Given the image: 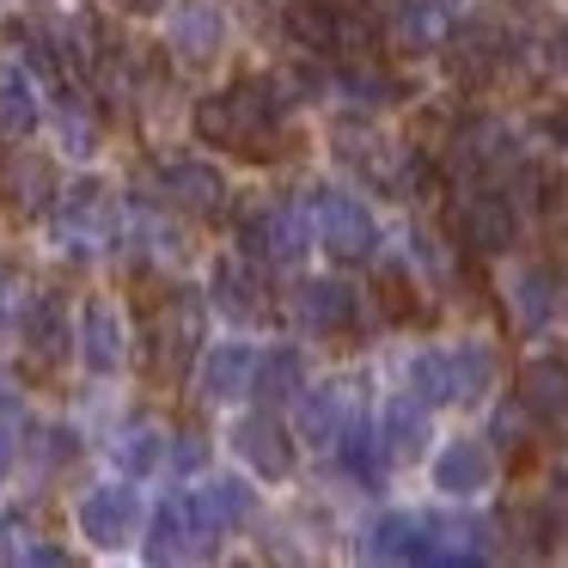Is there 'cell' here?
<instances>
[{
    "mask_svg": "<svg viewBox=\"0 0 568 568\" xmlns=\"http://www.w3.org/2000/svg\"><path fill=\"white\" fill-rule=\"evenodd\" d=\"M306 214H312V239H318L336 263H373V251H379V221H373V209L361 196H348V190H312Z\"/></svg>",
    "mask_w": 568,
    "mask_h": 568,
    "instance_id": "2",
    "label": "cell"
},
{
    "mask_svg": "<svg viewBox=\"0 0 568 568\" xmlns=\"http://www.w3.org/2000/svg\"><path fill=\"white\" fill-rule=\"evenodd\" d=\"M257 379V348L251 343H214L196 361V397L202 404H239Z\"/></svg>",
    "mask_w": 568,
    "mask_h": 568,
    "instance_id": "11",
    "label": "cell"
},
{
    "mask_svg": "<svg viewBox=\"0 0 568 568\" xmlns=\"http://www.w3.org/2000/svg\"><path fill=\"white\" fill-rule=\"evenodd\" d=\"M74 526L92 550H129L141 538V495L129 483H99V489L80 495Z\"/></svg>",
    "mask_w": 568,
    "mask_h": 568,
    "instance_id": "4",
    "label": "cell"
},
{
    "mask_svg": "<svg viewBox=\"0 0 568 568\" xmlns=\"http://www.w3.org/2000/svg\"><path fill=\"white\" fill-rule=\"evenodd\" d=\"M282 31L300 43V50L324 55V50H336V7H331V0H287V7H282Z\"/></svg>",
    "mask_w": 568,
    "mask_h": 568,
    "instance_id": "30",
    "label": "cell"
},
{
    "mask_svg": "<svg viewBox=\"0 0 568 568\" xmlns=\"http://www.w3.org/2000/svg\"><path fill=\"white\" fill-rule=\"evenodd\" d=\"M306 392V355L300 348H270V355H257V379H251V397L270 409L294 404V397Z\"/></svg>",
    "mask_w": 568,
    "mask_h": 568,
    "instance_id": "29",
    "label": "cell"
},
{
    "mask_svg": "<svg viewBox=\"0 0 568 568\" xmlns=\"http://www.w3.org/2000/svg\"><path fill=\"white\" fill-rule=\"evenodd\" d=\"M367 556H379V562H428L434 519L428 514H379L367 531Z\"/></svg>",
    "mask_w": 568,
    "mask_h": 568,
    "instance_id": "20",
    "label": "cell"
},
{
    "mask_svg": "<svg viewBox=\"0 0 568 568\" xmlns=\"http://www.w3.org/2000/svg\"><path fill=\"white\" fill-rule=\"evenodd\" d=\"M80 361H87V373H99V379L123 373V361H129V324H123V312H116L111 300H92V306L80 312Z\"/></svg>",
    "mask_w": 568,
    "mask_h": 568,
    "instance_id": "12",
    "label": "cell"
},
{
    "mask_svg": "<svg viewBox=\"0 0 568 568\" xmlns=\"http://www.w3.org/2000/svg\"><path fill=\"white\" fill-rule=\"evenodd\" d=\"M544 135H550V141H556V148H562V153H568V116H544Z\"/></svg>",
    "mask_w": 568,
    "mask_h": 568,
    "instance_id": "42",
    "label": "cell"
},
{
    "mask_svg": "<svg viewBox=\"0 0 568 568\" xmlns=\"http://www.w3.org/2000/svg\"><path fill=\"white\" fill-rule=\"evenodd\" d=\"M562 312H568V282H562Z\"/></svg>",
    "mask_w": 568,
    "mask_h": 568,
    "instance_id": "45",
    "label": "cell"
},
{
    "mask_svg": "<svg viewBox=\"0 0 568 568\" xmlns=\"http://www.w3.org/2000/svg\"><path fill=\"white\" fill-rule=\"evenodd\" d=\"M165 465H172L178 477H196V470L209 465V434H196V428L172 434V440H165Z\"/></svg>",
    "mask_w": 568,
    "mask_h": 568,
    "instance_id": "36",
    "label": "cell"
},
{
    "mask_svg": "<svg viewBox=\"0 0 568 568\" xmlns=\"http://www.w3.org/2000/svg\"><path fill=\"white\" fill-rule=\"evenodd\" d=\"M13 458H19V440H13V428L0 422V483L13 477Z\"/></svg>",
    "mask_w": 568,
    "mask_h": 568,
    "instance_id": "41",
    "label": "cell"
},
{
    "mask_svg": "<svg viewBox=\"0 0 568 568\" xmlns=\"http://www.w3.org/2000/svg\"><path fill=\"white\" fill-rule=\"evenodd\" d=\"M190 507H196V526L209 531V538H226V531L257 519V489H251L245 477H209L190 495Z\"/></svg>",
    "mask_w": 568,
    "mask_h": 568,
    "instance_id": "13",
    "label": "cell"
},
{
    "mask_svg": "<svg viewBox=\"0 0 568 568\" xmlns=\"http://www.w3.org/2000/svg\"><path fill=\"white\" fill-rule=\"evenodd\" d=\"M507 312H514V324L526 336H538L544 324L562 312V287H556V275L544 270V263H519V270H507Z\"/></svg>",
    "mask_w": 568,
    "mask_h": 568,
    "instance_id": "14",
    "label": "cell"
},
{
    "mask_svg": "<svg viewBox=\"0 0 568 568\" xmlns=\"http://www.w3.org/2000/svg\"><path fill=\"white\" fill-rule=\"evenodd\" d=\"M434 489L453 495V501H477V495H489L495 489V446H489V434H483V440H470V434L446 440L440 453H434Z\"/></svg>",
    "mask_w": 568,
    "mask_h": 568,
    "instance_id": "9",
    "label": "cell"
},
{
    "mask_svg": "<svg viewBox=\"0 0 568 568\" xmlns=\"http://www.w3.org/2000/svg\"><path fill=\"white\" fill-rule=\"evenodd\" d=\"M160 190H165L172 209L196 214V221H221L226 214V178H221V165H209V160H172L160 172Z\"/></svg>",
    "mask_w": 568,
    "mask_h": 568,
    "instance_id": "10",
    "label": "cell"
},
{
    "mask_svg": "<svg viewBox=\"0 0 568 568\" xmlns=\"http://www.w3.org/2000/svg\"><path fill=\"white\" fill-rule=\"evenodd\" d=\"M55 135H62V148L74 153V160H92V153H99V123H92V111H80V99H62Z\"/></svg>",
    "mask_w": 568,
    "mask_h": 568,
    "instance_id": "33",
    "label": "cell"
},
{
    "mask_svg": "<svg viewBox=\"0 0 568 568\" xmlns=\"http://www.w3.org/2000/svg\"><path fill=\"white\" fill-rule=\"evenodd\" d=\"M38 123H43V104H38V80H31V68L26 62H0V135L26 141Z\"/></svg>",
    "mask_w": 568,
    "mask_h": 568,
    "instance_id": "28",
    "label": "cell"
},
{
    "mask_svg": "<svg viewBox=\"0 0 568 568\" xmlns=\"http://www.w3.org/2000/svg\"><path fill=\"white\" fill-rule=\"evenodd\" d=\"M19 336H26V348L38 361H62L68 348L80 343L74 318H68V306L55 294H31L26 300V312H19Z\"/></svg>",
    "mask_w": 568,
    "mask_h": 568,
    "instance_id": "19",
    "label": "cell"
},
{
    "mask_svg": "<svg viewBox=\"0 0 568 568\" xmlns=\"http://www.w3.org/2000/svg\"><path fill=\"white\" fill-rule=\"evenodd\" d=\"M379 434H385V453H392V465H409V458H422V446L434 440L428 404H422L416 392L392 397V404H385V416H379Z\"/></svg>",
    "mask_w": 568,
    "mask_h": 568,
    "instance_id": "24",
    "label": "cell"
},
{
    "mask_svg": "<svg viewBox=\"0 0 568 568\" xmlns=\"http://www.w3.org/2000/svg\"><path fill=\"white\" fill-rule=\"evenodd\" d=\"M196 343H202V300L190 294V287H178V294L165 300L160 324H153V361H160L165 373H178L196 355Z\"/></svg>",
    "mask_w": 568,
    "mask_h": 568,
    "instance_id": "15",
    "label": "cell"
},
{
    "mask_svg": "<svg viewBox=\"0 0 568 568\" xmlns=\"http://www.w3.org/2000/svg\"><path fill=\"white\" fill-rule=\"evenodd\" d=\"M294 312L312 336H343V331H355V318H361V294L348 282H336V275H324V282L300 287Z\"/></svg>",
    "mask_w": 568,
    "mask_h": 568,
    "instance_id": "16",
    "label": "cell"
},
{
    "mask_svg": "<svg viewBox=\"0 0 568 568\" xmlns=\"http://www.w3.org/2000/svg\"><path fill=\"white\" fill-rule=\"evenodd\" d=\"M165 50L184 68H209L226 50V13L214 0H178L172 19H165Z\"/></svg>",
    "mask_w": 568,
    "mask_h": 568,
    "instance_id": "8",
    "label": "cell"
},
{
    "mask_svg": "<svg viewBox=\"0 0 568 568\" xmlns=\"http://www.w3.org/2000/svg\"><path fill=\"white\" fill-rule=\"evenodd\" d=\"M373 300H379V318H409L416 300H409V282L397 270H379L373 275Z\"/></svg>",
    "mask_w": 568,
    "mask_h": 568,
    "instance_id": "37",
    "label": "cell"
},
{
    "mask_svg": "<svg viewBox=\"0 0 568 568\" xmlns=\"http://www.w3.org/2000/svg\"><path fill=\"white\" fill-rule=\"evenodd\" d=\"M544 62H550V68H556V74H562V80H568V19H562V26H556V31H550V38H544Z\"/></svg>",
    "mask_w": 568,
    "mask_h": 568,
    "instance_id": "40",
    "label": "cell"
},
{
    "mask_svg": "<svg viewBox=\"0 0 568 568\" xmlns=\"http://www.w3.org/2000/svg\"><path fill=\"white\" fill-rule=\"evenodd\" d=\"M294 80L287 74H245L226 92H209L196 104V135L209 148H233V153H270L263 141L294 116Z\"/></svg>",
    "mask_w": 568,
    "mask_h": 568,
    "instance_id": "1",
    "label": "cell"
},
{
    "mask_svg": "<svg viewBox=\"0 0 568 568\" xmlns=\"http://www.w3.org/2000/svg\"><path fill=\"white\" fill-rule=\"evenodd\" d=\"M116 7H129V13H165V0H116Z\"/></svg>",
    "mask_w": 568,
    "mask_h": 568,
    "instance_id": "43",
    "label": "cell"
},
{
    "mask_svg": "<svg viewBox=\"0 0 568 568\" xmlns=\"http://www.w3.org/2000/svg\"><path fill=\"white\" fill-rule=\"evenodd\" d=\"M209 306L233 324H263L270 318V287H263V263L239 257H214L209 270Z\"/></svg>",
    "mask_w": 568,
    "mask_h": 568,
    "instance_id": "7",
    "label": "cell"
},
{
    "mask_svg": "<svg viewBox=\"0 0 568 568\" xmlns=\"http://www.w3.org/2000/svg\"><path fill=\"white\" fill-rule=\"evenodd\" d=\"M13 404H19V392H13V379L0 373V409H13Z\"/></svg>",
    "mask_w": 568,
    "mask_h": 568,
    "instance_id": "44",
    "label": "cell"
},
{
    "mask_svg": "<svg viewBox=\"0 0 568 568\" xmlns=\"http://www.w3.org/2000/svg\"><path fill=\"white\" fill-rule=\"evenodd\" d=\"M446 367H453V404H483L495 385V348L483 336H458L446 343Z\"/></svg>",
    "mask_w": 568,
    "mask_h": 568,
    "instance_id": "26",
    "label": "cell"
},
{
    "mask_svg": "<svg viewBox=\"0 0 568 568\" xmlns=\"http://www.w3.org/2000/svg\"><path fill=\"white\" fill-rule=\"evenodd\" d=\"M348 422H355V392H348L343 379L306 385V392H300V434H306L312 446H336Z\"/></svg>",
    "mask_w": 568,
    "mask_h": 568,
    "instance_id": "21",
    "label": "cell"
},
{
    "mask_svg": "<svg viewBox=\"0 0 568 568\" xmlns=\"http://www.w3.org/2000/svg\"><path fill=\"white\" fill-rule=\"evenodd\" d=\"M336 458H343V470L361 483V489H379V483H385V465H392L379 422H373V416H355V422H348L343 440H336Z\"/></svg>",
    "mask_w": 568,
    "mask_h": 568,
    "instance_id": "23",
    "label": "cell"
},
{
    "mask_svg": "<svg viewBox=\"0 0 568 568\" xmlns=\"http://www.w3.org/2000/svg\"><path fill=\"white\" fill-rule=\"evenodd\" d=\"M538 514H544V526H550V538H568V470L550 477V489L538 495Z\"/></svg>",
    "mask_w": 568,
    "mask_h": 568,
    "instance_id": "38",
    "label": "cell"
},
{
    "mask_svg": "<svg viewBox=\"0 0 568 568\" xmlns=\"http://www.w3.org/2000/svg\"><path fill=\"white\" fill-rule=\"evenodd\" d=\"M336 50H348L355 62H367V55L379 50V31H373V19L355 13V7H336Z\"/></svg>",
    "mask_w": 568,
    "mask_h": 568,
    "instance_id": "34",
    "label": "cell"
},
{
    "mask_svg": "<svg viewBox=\"0 0 568 568\" xmlns=\"http://www.w3.org/2000/svg\"><path fill=\"white\" fill-rule=\"evenodd\" d=\"M404 379H409V392H416L428 409L453 404V367H446V348H416L409 367H404Z\"/></svg>",
    "mask_w": 568,
    "mask_h": 568,
    "instance_id": "31",
    "label": "cell"
},
{
    "mask_svg": "<svg viewBox=\"0 0 568 568\" xmlns=\"http://www.w3.org/2000/svg\"><path fill=\"white\" fill-rule=\"evenodd\" d=\"M514 397L531 409V422H568V361L562 355H531L519 367Z\"/></svg>",
    "mask_w": 568,
    "mask_h": 568,
    "instance_id": "18",
    "label": "cell"
},
{
    "mask_svg": "<svg viewBox=\"0 0 568 568\" xmlns=\"http://www.w3.org/2000/svg\"><path fill=\"white\" fill-rule=\"evenodd\" d=\"M446 226H453V245L470 251V257H507L519 239L514 196H501V190H465L446 209Z\"/></svg>",
    "mask_w": 568,
    "mask_h": 568,
    "instance_id": "3",
    "label": "cell"
},
{
    "mask_svg": "<svg viewBox=\"0 0 568 568\" xmlns=\"http://www.w3.org/2000/svg\"><path fill=\"white\" fill-rule=\"evenodd\" d=\"M202 538H209V531L196 526L190 495H172V501H160V514H153V526H148V562H184V556L202 550Z\"/></svg>",
    "mask_w": 568,
    "mask_h": 568,
    "instance_id": "22",
    "label": "cell"
},
{
    "mask_svg": "<svg viewBox=\"0 0 568 568\" xmlns=\"http://www.w3.org/2000/svg\"><path fill=\"white\" fill-rule=\"evenodd\" d=\"M526 434H531V409L519 404V397L495 409V422H489V446H501V453H519V446H526Z\"/></svg>",
    "mask_w": 568,
    "mask_h": 568,
    "instance_id": "35",
    "label": "cell"
},
{
    "mask_svg": "<svg viewBox=\"0 0 568 568\" xmlns=\"http://www.w3.org/2000/svg\"><path fill=\"white\" fill-rule=\"evenodd\" d=\"M165 440H172V434H165L160 422L135 416L129 428H116V440H111V465L123 470L129 483H135V477H153V470L165 465Z\"/></svg>",
    "mask_w": 568,
    "mask_h": 568,
    "instance_id": "27",
    "label": "cell"
},
{
    "mask_svg": "<svg viewBox=\"0 0 568 568\" xmlns=\"http://www.w3.org/2000/svg\"><path fill=\"white\" fill-rule=\"evenodd\" d=\"M336 92H343L355 111H385V104L397 99V80L385 74V68H367V62H361V68H348V74L336 80Z\"/></svg>",
    "mask_w": 568,
    "mask_h": 568,
    "instance_id": "32",
    "label": "cell"
},
{
    "mask_svg": "<svg viewBox=\"0 0 568 568\" xmlns=\"http://www.w3.org/2000/svg\"><path fill=\"white\" fill-rule=\"evenodd\" d=\"M453 0H392V38L397 50L409 55H428V50H446L453 38Z\"/></svg>",
    "mask_w": 568,
    "mask_h": 568,
    "instance_id": "17",
    "label": "cell"
},
{
    "mask_svg": "<svg viewBox=\"0 0 568 568\" xmlns=\"http://www.w3.org/2000/svg\"><path fill=\"white\" fill-rule=\"evenodd\" d=\"M306 245H312V233L294 209H251L239 221V251L251 263H263V270H294L306 257Z\"/></svg>",
    "mask_w": 568,
    "mask_h": 568,
    "instance_id": "6",
    "label": "cell"
},
{
    "mask_svg": "<svg viewBox=\"0 0 568 568\" xmlns=\"http://www.w3.org/2000/svg\"><path fill=\"white\" fill-rule=\"evenodd\" d=\"M233 453L245 458V465L257 470L263 483H287V477H294V465H300V446H294V434H287V422L275 416L270 404H263V409H251V416H239V422H233Z\"/></svg>",
    "mask_w": 568,
    "mask_h": 568,
    "instance_id": "5",
    "label": "cell"
},
{
    "mask_svg": "<svg viewBox=\"0 0 568 568\" xmlns=\"http://www.w3.org/2000/svg\"><path fill=\"white\" fill-rule=\"evenodd\" d=\"M0 196L13 202L19 214H38V209H50L62 190H55L50 160H38V153H13V160L0 165Z\"/></svg>",
    "mask_w": 568,
    "mask_h": 568,
    "instance_id": "25",
    "label": "cell"
},
{
    "mask_svg": "<svg viewBox=\"0 0 568 568\" xmlns=\"http://www.w3.org/2000/svg\"><path fill=\"white\" fill-rule=\"evenodd\" d=\"M544 214L568 233V178H544Z\"/></svg>",
    "mask_w": 568,
    "mask_h": 568,
    "instance_id": "39",
    "label": "cell"
}]
</instances>
